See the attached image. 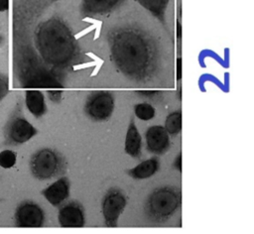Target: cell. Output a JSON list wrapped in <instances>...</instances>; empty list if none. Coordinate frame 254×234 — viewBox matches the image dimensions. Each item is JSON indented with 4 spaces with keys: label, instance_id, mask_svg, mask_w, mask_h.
Instances as JSON below:
<instances>
[{
    "label": "cell",
    "instance_id": "cell-13",
    "mask_svg": "<svg viewBox=\"0 0 254 234\" xmlns=\"http://www.w3.org/2000/svg\"><path fill=\"white\" fill-rule=\"evenodd\" d=\"M26 106L29 111L36 117H42L46 111V102L44 94L39 90H28L25 94Z\"/></svg>",
    "mask_w": 254,
    "mask_h": 234
},
{
    "label": "cell",
    "instance_id": "cell-16",
    "mask_svg": "<svg viewBox=\"0 0 254 234\" xmlns=\"http://www.w3.org/2000/svg\"><path fill=\"white\" fill-rule=\"evenodd\" d=\"M141 6L151 12L154 16L164 19L165 12L170 3V0H137Z\"/></svg>",
    "mask_w": 254,
    "mask_h": 234
},
{
    "label": "cell",
    "instance_id": "cell-7",
    "mask_svg": "<svg viewBox=\"0 0 254 234\" xmlns=\"http://www.w3.org/2000/svg\"><path fill=\"white\" fill-rule=\"evenodd\" d=\"M114 109V97L110 92L97 91L86 100L85 112L92 120L103 121L108 119Z\"/></svg>",
    "mask_w": 254,
    "mask_h": 234
},
{
    "label": "cell",
    "instance_id": "cell-18",
    "mask_svg": "<svg viewBox=\"0 0 254 234\" xmlns=\"http://www.w3.org/2000/svg\"><path fill=\"white\" fill-rule=\"evenodd\" d=\"M135 115L144 121L151 120L155 116V109L151 104L148 103H139L134 107Z\"/></svg>",
    "mask_w": 254,
    "mask_h": 234
},
{
    "label": "cell",
    "instance_id": "cell-1",
    "mask_svg": "<svg viewBox=\"0 0 254 234\" xmlns=\"http://www.w3.org/2000/svg\"><path fill=\"white\" fill-rule=\"evenodd\" d=\"M110 57L118 69L133 80L148 78L156 68L158 50L154 39L135 26H121L108 35Z\"/></svg>",
    "mask_w": 254,
    "mask_h": 234
},
{
    "label": "cell",
    "instance_id": "cell-3",
    "mask_svg": "<svg viewBox=\"0 0 254 234\" xmlns=\"http://www.w3.org/2000/svg\"><path fill=\"white\" fill-rule=\"evenodd\" d=\"M181 206V191L173 186L156 188L148 197L145 211L154 222L169 220Z\"/></svg>",
    "mask_w": 254,
    "mask_h": 234
},
{
    "label": "cell",
    "instance_id": "cell-22",
    "mask_svg": "<svg viewBox=\"0 0 254 234\" xmlns=\"http://www.w3.org/2000/svg\"><path fill=\"white\" fill-rule=\"evenodd\" d=\"M9 9V0H0V12L7 11Z\"/></svg>",
    "mask_w": 254,
    "mask_h": 234
},
{
    "label": "cell",
    "instance_id": "cell-25",
    "mask_svg": "<svg viewBox=\"0 0 254 234\" xmlns=\"http://www.w3.org/2000/svg\"><path fill=\"white\" fill-rule=\"evenodd\" d=\"M4 42H5V38H4V36L2 35V33L0 32V46H2V45L4 44Z\"/></svg>",
    "mask_w": 254,
    "mask_h": 234
},
{
    "label": "cell",
    "instance_id": "cell-2",
    "mask_svg": "<svg viewBox=\"0 0 254 234\" xmlns=\"http://www.w3.org/2000/svg\"><path fill=\"white\" fill-rule=\"evenodd\" d=\"M20 34L35 52L30 44L28 33L22 30ZM33 38L36 56L44 65L66 66L78 54V46L69 27L59 16H52L40 22L35 28Z\"/></svg>",
    "mask_w": 254,
    "mask_h": 234
},
{
    "label": "cell",
    "instance_id": "cell-4",
    "mask_svg": "<svg viewBox=\"0 0 254 234\" xmlns=\"http://www.w3.org/2000/svg\"><path fill=\"white\" fill-rule=\"evenodd\" d=\"M30 170L33 176L39 180L51 179L64 172L65 161L58 151L43 148L32 155Z\"/></svg>",
    "mask_w": 254,
    "mask_h": 234
},
{
    "label": "cell",
    "instance_id": "cell-19",
    "mask_svg": "<svg viewBox=\"0 0 254 234\" xmlns=\"http://www.w3.org/2000/svg\"><path fill=\"white\" fill-rule=\"evenodd\" d=\"M16 163V153L11 150H4L0 153V167L4 169L12 168Z\"/></svg>",
    "mask_w": 254,
    "mask_h": 234
},
{
    "label": "cell",
    "instance_id": "cell-8",
    "mask_svg": "<svg viewBox=\"0 0 254 234\" xmlns=\"http://www.w3.org/2000/svg\"><path fill=\"white\" fill-rule=\"evenodd\" d=\"M14 218L18 227H41L45 222V212L36 202L24 200L17 206Z\"/></svg>",
    "mask_w": 254,
    "mask_h": 234
},
{
    "label": "cell",
    "instance_id": "cell-21",
    "mask_svg": "<svg viewBox=\"0 0 254 234\" xmlns=\"http://www.w3.org/2000/svg\"><path fill=\"white\" fill-rule=\"evenodd\" d=\"M49 97L53 101H60L62 97L61 91H49Z\"/></svg>",
    "mask_w": 254,
    "mask_h": 234
},
{
    "label": "cell",
    "instance_id": "cell-24",
    "mask_svg": "<svg viewBox=\"0 0 254 234\" xmlns=\"http://www.w3.org/2000/svg\"><path fill=\"white\" fill-rule=\"evenodd\" d=\"M178 78L179 79L181 78V60H180V58L178 60Z\"/></svg>",
    "mask_w": 254,
    "mask_h": 234
},
{
    "label": "cell",
    "instance_id": "cell-17",
    "mask_svg": "<svg viewBox=\"0 0 254 234\" xmlns=\"http://www.w3.org/2000/svg\"><path fill=\"white\" fill-rule=\"evenodd\" d=\"M165 129L171 135H177L182 129V114L181 111H175L168 115L165 122Z\"/></svg>",
    "mask_w": 254,
    "mask_h": 234
},
{
    "label": "cell",
    "instance_id": "cell-20",
    "mask_svg": "<svg viewBox=\"0 0 254 234\" xmlns=\"http://www.w3.org/2000/svg\"><path fill=\"white\" fill-rule=\"evenodd\" d=\"M9 92V79L8 75L0 72V101L4 99V97Z\"/></svg>",
    "mask_w": 254,
    "mask_h": 234
},
{
    "label": "cell",
    "instance_id": "cell-14",
    "mask_svg": "<svg viewBox=\"0 0 254 234\" xmlns=\"http://www.w3.org/2000/svg\"><path fill=\"white\" fill-rule=\"evenodd\" d=\"M142 140L138 129L133 121H131L125 139V152L131 157L138 158L141 155Z\"/></svg>",
    "mask_w": 254,
    "mask_h": 234
},
{
    "label": "cell",
    "instance_id": "cell-6",
    "mask_svg": "<svg viewBox=\"0 0 254 234\" xmlns=\"http://www.w3.org/2000/svg\"><path fill=\"white\" fill-rule=\"evenodd\" d=\"M127 204L125 194L118 188L109 189L101 203V211L104 222L109 227H115L121 213Z\"/></svg>",
    "mask_w": 254,
    "mask_h": 234
},
{
    "label": "cell",
    "instance_id": "cell-12",
    "mask_svg": "<svg viewBox=\"0 0 254 234\" xmlns=\"http://www.w3.org/2000/svg\"><path fill=\"white\" fill-rule=\"evenodd\" d=\"M124 0H81V11L89 16H100L112 12Z\"/></svg>",
    "mask_w": 254,
    "mask_h": 234
},
{
    "label": "cell",
    "instance_id": "cell-5",
    "mask_svg": "<svg viewBox=\"0 0 254 234\" xmlns=\"http://www.w3.org/2000/svg\"><path fill=\"white\" fill-rule=\"evenodd\" d=\"M6 146H18L28 142L37 134V129L25 118L22 101L18 100L3 129Z\"/></svg>",
    "mask_w": 254,
    "mask_h": 234
},
{
    "label": "cell",
    "instance_id": "cell-11",
    "mask_svg": "<svg viewBox=\"0 0 254 234\" xmlns=\"http://www.w3.org/2000/svg\"><path fill=\"white\" fill-rule=\"evenodd\" d=\"M45 198L54 206H59L68 197L69 182L66 177H61L42 190Z\"/></svg>",
    "mask_w": 254,
    "mask_h": 234
},
{
    "label": "cell",
    "instance_id": "cell-23",
    "mask_svg": "<svg viewBox=\"0 0 254 234\" xmlns=\"http://www.w3.org/2000/svg\"><path fill=\"white\" fill-rule=\"evenodd\" d=\"M181 161H182V156H181V154L178 156V158L175 160V167H177L178 168V170L181 172V170H182V163H181Z\"/></svg>",
    "mask_w": 254,
    "mask_h": 234
},
{
    "label": "cell",
    "instance_id": "cell-9",
    "mask_svg": "<svg viewBox=\"0 0 254 234\" xmlns=\"http://www.w3.org/2000/svg\"><path fill=\"white\" fill-rule=\"evenodd\" d=\"M58 218L63 227H82L84 225L83 208L75 201L64 204L60 209Z\"/></svg>",
    "mask_w": 254,
    "mask_h": 234
},
{
    "label": "cell",
    "instance_id": "cell-15",
    "mask_svg": "<svg viewBox=\"0 0 254 234\" xmlns=\"http://www.w3.org/2000/svg\"><path fill=\"white\" fill-rule=\"evenodd\" d=\"M160 168V163L157 158L148 159L140 163L135 168L129 170L128 174L135 179H144L152 176Z\"/></svg>",
    "mask_w": 254,
    "mask_h": 234
},
{
    "label": "cell",
    "instance_id": "cell-10",
    "mask_svg": "<svg viewBox=\"0 0 254 234\" xmlns=\"http://www.w3.org/2000/svg\"><path fill=\"white\" fill-rule=\"evenodd\" d=\"M146 143L151 153L161 155L170 147L169 133L162 126H152L146 132Z\"/></svg>",
    "mask_w": 254,
    "mask_h": 234
}]
</instances>
